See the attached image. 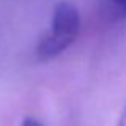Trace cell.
I'll list each match as a JSON object with an SVG mask.
<instances>
[{"label": "cell", "instance_id": "obj_1", "mask_svg": "<svg viewBox=\"0 0 126 126\" xmlns=\"http://www.w3.org/2000/svg\"><path fill=\"white\" fill-rule=\"evenodd\" d=\"M80 13L70 2H59L53 11L51 29L40 38L37 45V58L51 61L65 51L80 34Z\"/></svg>", "mask_w": 126, "mask_h": 126}, {"label": "cell", "instance_id": "obj_2", "mask_svg": "<svg viewBox=\"0 0 126 126\" xmlns=\"http://www.w3.org/2000/svg\"><path fill=\"white\" fill-rule=\"evenodd\" d=\"M109 3L117 13H120V16H126V0H109Z\"/></svg>", "mask_w": 126, "mask_h": 126}, {"label": "cell", "instance_id": "obj_3", "mask_svg": "<svg viewBox=\"0 0 126 126\" xmlns=\"http://www.w3.org/2000/svg\"><path fill=\"white\" fill-rule=\"evenodd\" d=\"M21 126H43V125L38 120H35V118H26Z\"/></svg>", "mask_w": 126, "mask_h": 126}, {"label": "cell", "instance_id": "obj_4", "mask_svg": "<svg viewBox=\"0 0 126 126\" xmlns=\"http://www.w3.org/2000/svg\"><path fill=\"white\" fill-rule=\"evenodd\" d=\"M117 126H126V104H125L123 110H121V113H120V118H118Z\"/></svg>", "mask_w": 126, "mask_h": 126}]
</instances>
